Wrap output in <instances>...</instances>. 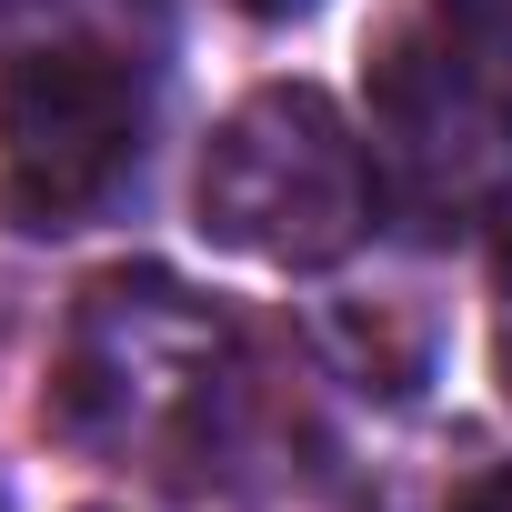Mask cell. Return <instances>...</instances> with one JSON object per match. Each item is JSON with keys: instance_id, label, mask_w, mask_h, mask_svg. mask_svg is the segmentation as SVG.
<instances>
[{"instance_id": "3", "label": "cell", "mask_w": 512, "mask_h": 512, "mask_svg": "<svg viewBox=\"0 0 512 512\" xmlns=\"http://www.w3.org/2000/svg\"><path fill=\"white\" fill-rule=\"evenodd\" d=\"M161 131V81L141 51L101 31H51L0 51V191L31 231H91L111 221Z\"/></svg>"}, {"instance_id": "6", "label": "cell", "mask_w": 512, "mask_h": 512, "mask_svg": "<svg viewBox=\"0 0 512 512\" xmlns=\"http://www.w3.org/2000/svg\"><path fill=\"white\" fill-rule=\"evenodd\" d=\"M452 512H512V462H492V472H482V482H472Z\"/></svg>"}, {"instance_id": "8", "label": "cell", "mask_w": 512, "mask_h": 512, "mask_svg": "<svg viewBox=\"0 0 512 512\" xmlns=\"http://www.w3.org/2000/svg\"><path fill=\"white\" fill-rule=\"evenodd\" d=\"M502 392H512V251H502Z\"/></svg>"}, {"instance_id": "5", "label": "cell", "mask_w": 512, "mask_h": 512, "mask_svg": "<svg viewBox=\"0 0 512 512\" xmlns=\"http://www.w3.org/2000/svg\"><path fill=\"white\" fill-rule=\"evenodd\" d=\"M432 11H442V31L462 51H482L492 71H512V0H432Z\"/></svg>"}, {"instance_id": "1", "label": "cell", "mask_w": 512, "mask_h": 512, "mask_svg": "<svg viewBox=\"0 0 512 512\" xmlns=\"http://www.w3.org/2000/svg\"><path fill=\"white\" fill-rule=\"evenodd\" d=\"M241 392V332L221 302H201L191 282L131 262L101 272L71 302L61 362H51V432L91 462H151L181 472L221 442Z\"/></svg>"}, {"instance_id": "7", "label": "cell", "mask_w": 512, "mask_h": 512, "mask_svg": "<svg viewBox=\"0 0 512 512\" xmlns=\"http://www.w3.org/2000/svg\"><path fill=\"white\" fill-rule=\"evenodd\" d=\"M231 11H251V21H312L322 0H231Z\"/></svg>"}, {"instance_id": "4", "label": "cell", "mask_w": 512, "mask_h": 512, "mask_svg": "<svg viewBox=\"0 0 512 512\" xmlns=\"http://www.w3.org/2000/svg\"><path fill=\"white\" fill-rule=\"evenodd\" d=\"M372 181L412 241L512 231V81L462 41H382L372 61Z\"/></svg>"}, {"instance_id": "2", "label": "cell", "mask_w": 512, "mask_h": 512, "mask_svg": "<svg viewBox=\"0 0 512 512\" xmlns=\"http://www.w3.org/2000/svg\"><path fill=\"white\" fill-rule=\"evenodd\" d=\"M191 211L221 251L272 272H332L372 241L382 181H372V141L342 121L332 91L312 81H262L251 101L221 111V131L201 141V181Z\"/></svg>"}]
</instances>
